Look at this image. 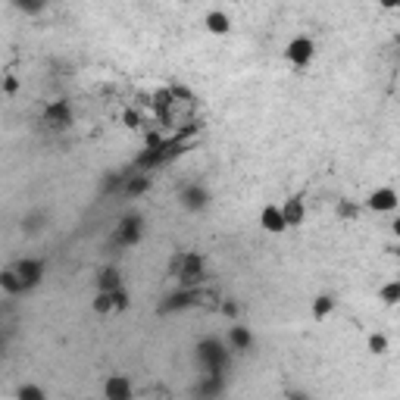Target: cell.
I'll return each mask as SVG.
<instances>
[{"mask_svg": "<svg viewBox=\"0 0 400 400\" xmlns=\"http://www.w3.org/2000/svg\"><path fill=\"white\" fill-rule=\"evenodd\" d=\"M0 288L6 291V294H25V282L22 276L16 272V266H10V269H0Z\"/></svg>", "mask_w": 400, "mask_h": 400, "instance_id": "cell-17", "label": "cell"}, {"mask_svg": "<svg viewBox=\"0 0 400 400\" xmlns=\"http://www.w3.org/2000/svg\"><path fill=\"white\" fill-rule=\"evenodd\" d=\"M206 278V259L200 257L197 250H185V263L182 272H178V288H200Z\"/></svg>", "mask_w": 400, "mask_h": 400, "instance_id": "cell-2", "label": "cell"}, {"mask_svg": "<svg viewBox=\"0 0 400 400\" xmlns=\"http://www.w3.org/2000/svg\"><path fill=\"white\" fill-rule=\"evenodd\" d=\"M141 235H144V219L138 213H129V216L119 219L116 231H113V244L116 248H135L141 241Z\"/></svg>", "mask_w": 400, "mask_h": 400, "instance_id": "cell-3", "label": "cell"}, {"mask_svg": "<svg viewBox=\"0 0 400 400\" xmlns=\"http://www.w3.org/2000/svg\"><path fill=\"white\" fill-rule=\"evenodd\" d=\"M357 203H348V200H341V203H338V216L341 219H357Z\"/></svg>", "mask_w": 400, "mask_h": 400, "instance_id": "cell-25", "label": "cell"}, {"mask_svg": "<svg viewBox=\"0 0 400 400\" xmlns=\"http://www.w3.org/2000/svg\"><path fill=\"white\" fill-rule=\"evenodd\" d=\"M278 210H282L285 229H294V225H300V222H303V216H306V206H303V200H300V197H288Z\"/></svg>", "mask_w": 400, "mask_h": 400, "instance_id": "cell-14", "label": "cell"}, {"mask_svg": "<svg viewBox=\"0 0 400 400\" xmlns=\"http://www.w3.org/2000/svg\"><path fill=\"white\" fill-rule=\"evenodd\" d=\"M16 88H19V82L13 76H6L3 78V91H6V94H16Z\"/></svg>", "mask_w": 400, "mask_h": 400, "instance_id": "cell-30", "label": "cell"}, {"mask_svg": "<svg viewBox=\"0 0 400 400\" xmlns=\"http://www.w3.org/2000/svg\"><path fill=\"white\" fill-rule=\"evenodd\" d=\"M313 57H316V41L306 35L291 38L288 48H285V59H288L291 66H297V69H306V66L313 63Z\"/></svg>", "mask_w": 400, "mask_h": 400, "instance_id": "cell-5", "label": "cell"}, {"mask_svg": "<svg viewBox=\"0 0 400 400\" xmlns=\"http://www.w3.org/2000/svg\"><path fill=\"white\" fill-rule=\"evenodd\" d=\"M225 348L229 350H235V353H248L253 348V335H250V329H244V325H231L229 329V335H225Z\"/></svg>", "mask_w": 400, "mask_h": 400, "instance_id": "cell-13", "label": "cell"}, {"mask_svg": "<svg viewBox=\"0 0 400 400\" xmlns=\"http://www.w3.org/2000/svg\"><path fill=\"white\" fill-rule=\"evenodd\" d=\"M16 272L22 276L25 288L31 291L35 285H41L44 272H48V263H44V259H22V263H16Z\"/></svg>", "mask_w": 400, "mask_h": 400, "instance_id": "cell-10", "label": "cell"}, {"mask_svg": "<svg viewBox=\"0 0 400 400\" xmlns=\"http://www.w3.org/2000/svg\"><path fill=\"white\" fill-rule=\"evenodd\" d=\"M378 297H382L385 306H397V300H400V282H388L382 291H378Z\"/></svg>", "mask_w": 400, "mask_h": 400, "instance_id": "cell-21", "label": "cell"}, {"mask_svg": "<svg viewBox=\"0 0 400 400\" xmlns=\"http://www.w3.org/2000/svg\"><path fill=\"white\" fill-rule=\"evenodd\" d=\"M148 191H150V176H144V172H131V169H129V178H125V185H122V191H119V194L129 197V200H135V197L148 194Z\"/></svg>", "mask_w": 400, "mask_h": 400, "instance_id": "cell-12", "label": "cell"}, {"mask_svg": "<svg viewBox=\"0 0 400 400\" xmlns=\"http://www.w3.org/2000/svg\"><path fill=\"white\" fill-rule=\"evenodd\" d=\"M41 222H44V213H35V216H29L22 222V229L25 231H41Z\"/></svg>", "mask_w": 400, "mask_h": 400, "instance_id": "cell-27", "label": "cell"}, {"mask_svg": "<svg viewBox=\"0 0 400 400\" xmlns=\"http://www.w3.org/2000/svg\"><path fill=\"white\" fill-rule=\"evenodd\" d=\"M229 363H231V350L219 338H203L197 344V366L203 369V376H225Z\"/></svg>", "mask_w": 400, "mask_h": 400, "instance_id": "cell-1", "label": "cell"}, {"mask_svg": "<svg viewBox=\"0 0 400 400\" xmlns=\"http://www.w3.org/2000/svg\"><path fill=\"white\" fill-rule=\"evenodd\" d=\"M182 263H185V250L172 253V259H169V276H172V278H178V272H182Z\"/></svg>", "mask_w": 400, "mask_h": 400, "instance_id": "cell-24", "label": "cell"}, {"mask_svg": "<svg viewBox=\"0 0 400 400\" xmlns=\"http://www.w3.org/2000/svg\"><path fill=\"white\" fill-rule=\"evenodd\" d=\"M291 400H310V397H303V394H294V397H291Z\"/></svg>", "mask_w": 400, "mask_h": 400, "instance_id": "cell-32", "label": "cell"}, {"mask_svg": "<svg viewBox=\"0 0 400 400\" xmlns=\"http://www.w3.org/2000/svg\"><path fill=\"white\" fill-rule=\"evenodd\" d=\"M125 122H129L131 129H138V116H135V113H125Z\"/></svg>", "mask_w": 400, "mask_h": 400, "instance_id": "cell-31", "label": "cell"}, {"mask_svg": "<svg viewBox=\"0 0 400 400\" xmlns=\"http://www.w3.org/2000/svg\"><path fill=\"white\" fill-rule=\"evenodd\" d=\"M200 303H206L203 288H178L159 303V313H178V310H188V306H200Z\"/></svg>", "mask_w": 400, "mask_h": 400, "instance_id": "cell-4", "label": "cell"}, {"mask_svg": "<svg viewBox=\"0 0 400 400\" xmlns=\"http://www.w3.org/2000/svg\"><path fill=\"white\" fill-rule=\"evenodd\" d=\"M16 400H48V394H44L41 385H19Z\"/></svg>", "mask_w": 400, "mask_h": 400, "instance_id": "cell-20", "label": "cell"}, {"mask_svg": "<svg viewBox=\"0 0 400 400\" xmlns=\"http://www.w3.org/2000/svg\"><path fill=\"white\" fill-rule=\"evenodd\" d=\"M259 225H263V231H272V235H278V231H285L282 210H278L276 203L263 206V210H259Z\"/></svg>", "mask_w": 400, "mask_h": 400, "instance_id": "cell-15", "label": "cell"}, {"mask_svg": "<svg viewBox=\"0 0 400 400\" xmlns=\"http://www.w3.org/2000/svg\"><path fill=\"white\" fill-rule=\"evenodd\" d=\"M103 397L106 400H135V388H131L129 376H110L103 382Z\"/></svg>", "mask_w": 400, "mask_h": 400, "instance_id": "cell-8", "label": "cell"}, {"mask_svg": "<svg viewBox=\"0 0 400 400\" xmlns=\"http://www.w3.org/2000/svg\"><path fill=\"white\" fill-rule=\"evenodd\" d=\"M203 25H206V31H213V35H225V31L231 29V19L225 10H210L203 16Z\"/></svg>", "mask_w": 400, "mask_h": 400, "instance_id": "cell-18", "label": "cell"}, {"mask_svg": "<svg viewBox=\"0 0 400 400\" xmlns=\"http://www.w3.org/2000/svg\"><path fill=\"white\" fill-rule=\"evenodd\" d=\"M369 350L372 353H385V350H388V338H385V335H372L369 338Z\"/></svg>", "mask_w": 400, "mask_h": 400, "instance_id": "cell-26", "label": "cell"}, {"mask_svg": "<svg viewBox=\"0 0 400 400\" xmlns=\"http://www.w3.org/2000/svg\"><path fill=\"white\" fill-rule=\"evenodd\" d=\"M197 400H222L225 394V376H200V382L191 391Z\"/></svg>", "mask_w": 400, "mask_h": 400, "instance_id": "cell-7", "label": "cell"}, {"mask_svg": "<svg viewBox=\"0 0 400 400\" xmlns=\"http://www.w3.org/2000/svg\"><path fill=\"white\" fill-rule=\"evenodd\" d=\"M94 313L97 316H106V313H113V297L110 294H103V291H97V297H94Z\"/></svg>", "mask_w": 400, "mask_h": 400, "instance_id": "cell-22", "label": "cell"}, {"mask_svg": "<svg viewBox=\"0 0 400 400\" xmlns=\"http://www.w3.org/2000/svg\"><path fill=\"white\" fill-rule=\"evenodd\" d=\"M16 10H22V13H44V3H16Z\"/></svg>", "mask_w": 400, "mask_h": 400, "instance_id": "cell-29", "label": "cell"}, {"mask_svg": "<svg viewBox=\"0 0 400 400\" xmlns=\"http://www.w3.org/2000/svg\"><path fill=\"white\" fill-rule=\"evenodd\" d=\"M178 200H182V206L188 213H200V210L210 206V191H206L203 185H188V188H182Z\"/></svg>", "mask_w": 400, "mask_h": 400, "instance_id": "cell-9", "label": "cell"}, {"mask_svg": "<svg viewBox=\"0 0 400 400\" xmlns=\"http://www.w3.org/2000/svg\"><path fill=\"white\" fill-rule=\"evenodd\" d=\"M41 122L48 125L50 131H66L72 125V106H69V100H50V103L44 106Z\"/></svg>", "mask_w": 400, "mask_h": 400, "instance_id": "cell-6", "label": "cell"}, {"mask_svg": "<svg viewBox=\"0 0 400 400\" xmlns=\"http://www.w3.org/2000/svg\"><path fill=\"white\" fill-rule=\"evenodd\" d=\"M110 297H113V313H122V310H129V291H125V288L110 291Z\"/></svg>", "mask_w": 400, "mask_h": 400, "instance_id": "cell-23", "label": "cell"}, {"mask_svg": "<svg viewBox=\"0 0 400 400\" xmlns=\"http://www.w3.org/2000/svg\"><path fill=\"white\" fill-rule=\"evenodd\" d=\"M219 313L229 316V319H235L238 316V303H235V300H225V303H219Z\"/></svg>", "mask_w": 400, "mask_h": 400, "instance_id": "cell-28", "label": "cell"}, {"mask_svg": "<svg viewBox=\"0 0 400 400\" xmlns=\"http://www.w3.org/2000/svg\"><path fill=\"white\" fill-rule=\"evenodd\" d=\"M331 310H335V300H331L329 294H322V297L313 300V319H316V322L329 319V316H331Z\"/></svg>", "mask_w": 400, "mask_h": 400, "instance_id": "cell-19", "label": "cell"}, {"mask_svg": "<svg viewBox=\"0 0 400 400\" xmlns=\"http://www.w3.org/2000/svg\"><path fill=\"white\" fill-rule=\"evenodd\" d=\"M366 206L376 213H394L397 210V191L394 188H376L366 200Z\"/></svg>", "mask_w": 400, "mask_h": 400, "instance_id": "cell-11", "label": "cell"}, {"mask_svg": "<svg viewBox=\"0 0 400 400\" xmlns=\"http://www.w3.org/2000/svg\"><path fill=\"white\" fill-rule=\"evenodd\" d=\"M119 288H122V272H119L116 266H103V269L97 272V291L110 294V291H119Z\"/></svg>", "mask_w": 400, "mask_h": 400, "instance_id": "cell-16", "label": "cell"}]
</instances>
